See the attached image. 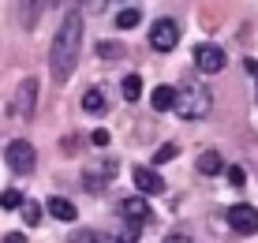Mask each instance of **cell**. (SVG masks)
Wrapping results in <instances>:
<instances>
[{"label":"cell","instance_id":"6da1fadb","mask_svg":"<svg viewBox=\"0 0 258 243\" xmlns=\"http://www.w3.org/2000/svg\"><path fill=\"white\" fill-rule=\"evenodd\" d=\"M79 49H83V15L68 12L64 23L56 26V38H52V49H49V71L56 83L71 79V71L79 64Z\"/></svg>","mask_w":258,"mask_h":243},{"label":"cell","instance_id":"7a4b0ae2","mask_svg":"<svg viewBox=\"0 0 258 243\" xmlns=\"http://www.w3.org/2000/svg\"><path fill=\"white\" fill-rule=\"evenodd\" d=\"M172 94H176L172 109L180 112L183 120H202V116L210 112V105H213V94H210V86L202 83V79H183L180 86H172Z\"/></svg>","mask_w":258,"mask_h":243},{"label":"cell","instance_id":"3957f363","mask_svg":"<svg viewBox=\"0 0 258 243\" xmlns=\"http://www.w3.org/2000/svg\"><path fill=\"white\" fill-rule=\"evenodd\" d=\"M34 105H38V79H23L19 90H15V97H12V112L19 116V120H30Z\"/></svg>","mask_w":258,"mask_h":243},{"label":"cell","instance_id":"277c9868","mask_svg":"<svg viewBox=\"0 0 258 243\" xmlns=\"http://www.w3.org/2000/svg\"><path fill=\"white\" fill-rule=\"evenodd\" d=\"M150 45H154L157 52L176 49V45H180V26H176V19H157L150 26Z\"/></svg>","mask_w":258,"mask_h":243},{"label":"cell","instance_id":"5b68a950","mask_svg":"<svg viewBox=\"0 0 258 243\" xmlns=\"http://www.w3.org/2000/svg\"><path fill=\"white\" fill-rule=\"evenodd\" d=\"M228 224H232L239 236H254V232H258V210L247 206V202L228 206Z\"/></svg>","mask_w":258,"mask_h":243},{"label":"cell","instance_id":"8992f818","mask_svg":"<svg viewBox=\"0 0 258 243\" xmlns=\"http://www.w3.org/2000/svg\"><path fill=\"white\" fill-rule=\"evenodd\" d=\"M225 64H228V56L217 45H199V49H195V68H199L202 75H217Z\"/></svg>","mask_w":258,"mask_h":243},{"label":"cell","instance_id":"52a82bcc","mask_svg":"<svg viewBox=\"0 0 258 243\" xmlns=\"http://www.w3.org/2000/svg\"><path fill=\"white\" fill-rule=\"evenodd\" d=\"M34 161H38V154H34V146H30L26 139L8 142V165H12L15 172H30V168H34Z\"/></svg>","mask_w":258,"mask_h":243},{"label":"cell","instance_id":"ba28073f","mask_svg":"<svg viewBox=\"0 0 258 243\" xmlns=\"http://www.w3.org/2000/svg\"><path fill=\"white\" fill-rule=\"evenodd\" d=\"M112 176H116V161H97L94 168L83 172V184H86V191H105L112 184Z\"/></svg>","mask_w":258,"mask_h":243},{"label":"cell","instance_id":"9c48e42d","mask_svg":"<svg viewBox=\"0 0 258 243\" xmlns=\"http://www.w3.org/2000/svg\"><path fill=\"white\" fill-rule=\"evenodd\" d=\"M120 213H123V221H127L131 228H142V224H150V217H154V210H150V202L142 199V195H135V199H123Z\"/></svg>","mask_w":258,"mask_h":243},{"label":"cell","instance_id":"30bf717a","mask_svg":"<svg viewBox=\"0 0 258 243\" xmlns=\"http://www.w3.org/2000/svg\"><path fill=\"white\" fill-rule=\"evenodd\" d=\"M135 187H139V195L146 199V195H161L165 191V179H161V172L157 168H135Z\"/></svg>","mask_w":258,"mask_h":243},{"label":"cell","instance_id":"8fae6325","mask_svg":"<svg viewBox=\"0 0 258 243\" xmlns=\"http://www.w3.org/2000/svg\"><path fill=\"white\" fill-rule=\"evenodd\" d=\"M195 165H199V172H202V176H217V172H225V161H221L217 150H202Z\"/></svg>","mask_w":258,"mask_h":243},{"label":"cell","instance_id":"7c38bea8","mask_svg":"<svg viewBox=\"0 0 258 243\" xmlns=\"http://www.w3.org/2000/svg\"><path fill=\"white\" fill-rule=\"evenodd\" d=\"M49 213L56 221H64V224H71L79 217V210H75V202H68V199H49Z\"/></svg>","mask_w":258,"mask_h":243},{"label":"cell","instance_id":"4fadbf2b","mask_svg":"<svg viewBox=\"0 0 258 243\" xmlns=\"http://www.w3.org/2000/svg\"><path fill=\"white\" fill-rule=\"evenodd\" d=\"M83 109L94 112V116H101L105 109H109V105H105V90H101V86H90V90L83 94Z\"/></svg>","mask_w":258,"mask_h":243},{"label":"cell","instance_id":"5bb4252c","mask_svg":"<svg viewBox=\"0 0 258 243\" xmlns=\"http://www.w3.org/2000/svg\"><path fill=\"white\" fill-rule=\"evenodd\" d=\"M150 101H154V112H168V109H172V101H176V94H172V86H157Z\"/></svg>","mask_w":258,"mask_h":243},{"label":"cell","instance_id":"9a60e30c","mask_svg":"<svg viewBox=\"0 0 258 243\" xmlns=\"http://www.w3.org/2000/svg\"><path fill=\"white\" fill-rule=\"evenodd\" d=\"M139 23H142V12H139V8H120V15H116V26H120V30H135Z\"/></svg>","mask_w":258,"mask_h":243},{"label":"cell","instance_id":"2e32d148","mask_svg":"<svg viewBox=\"0 0 258 243\" xmlns=\"http://www.w3.org/2000/svg\"><path fill=\"white\" fill-rule=\"evenodd\" d=\"M120 94L127 97V101H139V97H142V79H139V75H123Z\"/></svg>","mask_w":258,"mask_h":243},{"label":"cell","instance_id":"e0dca14e","mask_svg":"<svg viewBox=\"0 0 258 243\" xmlns=\"http://www.w3.org/2000/svg\"><path fill=\"white\" fill-rule=\"evenodd\" d=\"M19 206H23V191H15V187L0 191V210H19Z\"/></svg>","mask_w":258,"mask_h":243},{"label":"cell","instance_id":"ac0fdd59","mask_svg":"<svg viewBox=\"0 0 258 243\" xmlns=\"http://www.w3.org/2000/svg\"><path fill=\"white\" fill-rule=\"evenodd\" d=\"M71 243H120L116 236H105V232H75Z\"/></svg>","mask_w":258,"mask_h":243},{"label":"cell","instance_id":"d6986e66","mask_svg":"<svg viewBox=\"0 0 258 243\" xmlns=\"http://www.w3.org/2000/svg\"><path fill=\"white\" fill-rule=\"evenodd\" d=\"M19 210H23V221H26V224H38V221H41V206H38V202H26V199H23Z\"/></svg>","mask_w":258,"mask_h":243},{"label":"cell","instance_id":"ffe728a7","mask_svg":"<svg viewBox=\"0 0 258 243\" xmlns=\"http://www.w3.org/2000/svg\"><path fill=\"white\" fill-rule=\"evenodd\" d=\"M176 154H180V146H176V142H168V146H161V150L154 154V165H165V161H172Z\"/></svg>","mask_w":258,"mask_h":243},{"label":"cell","instance_id":"44dd1931","mask_svg":"<svg viewBox=\"0 0 258 243\" xmlns=\"http://www.w3.org/2000/svg\"><path fill=\"white\" fill-rule=\"evenodd\" d=\"M228 184H232V187H243V184H247V172H243L239 165H232V168H228Z\"/></svg>","mask_w":258,"mask_h":243},{"label":"cell","instance_id":"7402d4cb","mask_svg":"<svg viewBox=\"0 0 258 243\" xmlns=\"http://www.w3.org/2000/svg\"><path fill=\"white\" fill-rule=\"evenodd\" d=\"M90 142H94V146H109V142H112V135L105 131V128H97V131L90 135Z\"/></svg>","mask_w":258,"mask_h":243},{"label":"cell","instance_id":"603a6c76","mask_svg":"<svg viewBox=\"0 0 258 243\" xmlns=\"http://www.w3.org/2000/svg\"><path fill=\"white\" fill-rule=\"evenodd\" d=\"M161 243H195L191 236H183V232H172V236H165Z\"/></svg>","mask_w":258,"mask_h":243},{"label":"cell","instance_id":"cb8c5ba5","mask_svg":"<svg viewBox=\"0 0 258 243\" xmlns=\"http://www.w3.org/2000/svg\"><path fill=\"white\" fill-rule=\"evenodd\" d=\"M116 52H120V49H116L112 41H101V56H116Z\"/></svg>","mask_w":258,"mask_h":243},{"label":"cell","instance_id":"d4e9b609","mask_svg":"<svg viewBox=\"0 0 258 243\" xmlns=\"http://www.w3.org/2000/svg\"><path fill=\"white\" fill-rule=\"evenodd\" d=\"M4 243H26V236H23V232H8Z\"/></svg>","mask_w":258,"mask_h":243},{"label":"cell","instance_id":"484cf974","mask_svg":"<svg viewBox=\"0 0 258 243\" xmlns=\"http://www.w3.org/2000/svg\"><path fill=\"white\" fill-rule=\"evenodd\" d=\"M243 68L251 71V75H254V83H258V60H243Z\"/></svg>","mask_w":258,"mask_h":243}]
</instances>
